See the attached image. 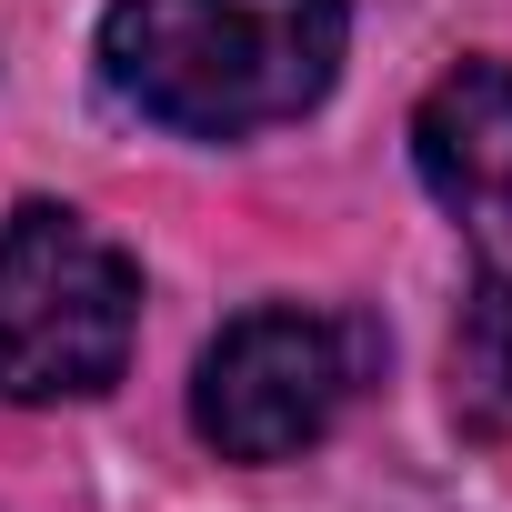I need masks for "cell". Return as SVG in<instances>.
I'll return each mask as SVG.
<instances>
[{
	"label": "cell",
	"mask_w": 512,
	"mask_h": 512,
	"mask_svg": "<svg viewBox=\"0 0 512 512\" xmlns=\"http://www.w3.org/2000/svg\"><path fill=\"white\" fill-rule=\"evenodd\" d=\"M141 342V272L61 201L0 221V402H91Z\"/></svg>",
	"instance_id": "obj_2"
},
{
	"label": "cell",
	"mask_w": 512,
	"mask_h": 512,
	"mask_svg": "<svg viewBox=\"0 0 512 512\" xmlns=\"http://www.w3.org/2000/svg\"><path fill=\"white\" fill-rule=\"evenodd\" d=\"M462 402L482 432L512 422V221H482V282H472V312H462Z\"/></svg>",
	"instance_id": "obj_5"
},
{
	"label": "cell",
	"mask_w": 512,
	"mask_h": 512,
	"mask_svg": "<svg viewBox=\"0 0 512 512\" xmlns=\"http://www.w3.org/2000/svg\"><path fill=\"white\" fill-rule=\"evenodd\" d=\"M412 161H422V191L472 231L512 221V61L442 71L412 111Z\"/></svg>",
	"instance_id": "obj_4"
},
{
	"label": "cell",
	"mask_w": 512,
	"mask_h": 512,
	"mask_svg": "<svg viewBox=\"0 0 512 512\" xmlns=\"http://www.w3.org/2000/svg\"><path fill=\"white\" fill-rule=\"evenodd\" d=\"M342 0H111L101 71L111 91L191 141H241L302 121L342 71Z\"/></svg>",
	"instance_id": "obj_1"
},
{
	"label": "cell",
	"mask_w": 512,
	"mask_h": 512,
	"mask_svg": "<svg viewBox=\"0 0 512 512\" xmlns=\"http://www.w3.org/2000/svg\"><path fill=\"white\" fill-rule=\"evenodd\" d=\"M362 322L342 312H302V302H272V312H241L211 352H201V382H191V422L221 462H292L312 452L352 392H362Z\"/></svg>",
	"instance_id": "obj_3"
}]
</instances>
